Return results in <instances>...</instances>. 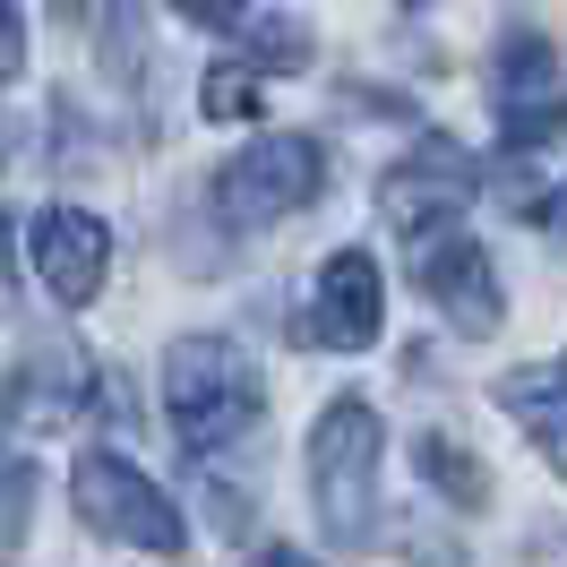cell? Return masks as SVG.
Returning <instances> with one entry per match:
<instances>
[{
  "label": "cell",
  "instance_id": "obj_6",
  "mask_svg": "<svg viewBox=\"0 0 567 567\" xmlns=\"http://www.w3.org/2000/svg\"><path fill=\"white\" fill-rule=\"evenodd\" d=\"M491 112H498V146L507 155H542V146H559L567 130V78H559V52L550 35H498L491 52Z\"/></svg>",
  "mask_w": 567,
  "mask_h": 567
},
{
  "label": "cell",
  "instance_id": "obj_3",
  "mask_svg": "<svg viewBox=\"0 0 567 567\" xmlns=\"http://www.w3.org/2000/svg\"><path fill=\"white\" fill-rule=\"evenodd\" d=\"M327 189V155L319 138H258L249 155H233L224 173H215V215H224V233H267L284 215H301L310 198Z\"/></svg>",
  "mask_w": 567,
  "mask_h": 567
},
{
  "label": "cell",
  "instance_id": "obj_15",
  "mask_svg": "<svg viewBox=\"0 0 567 567\" xmlns=\"http://www.w3.org/2000/svg\"><path fill=\"white\" fill-rule=\"evenodd\" d=\"M27 498H35V464L18 456V464H9V550L27 542Z\"/></svg>",
  "mask_w": 567,
  "mask_h": 567
},
{
  "label": "cell",
  "instance_id": "obj_7",
  "mask_svg": "<svg viewBox=\"0 0 567 567\" xmlns=\"http://www.w3.org/2000/svg\"><path fill=\"white\" fill-rule=\"evenodd\" d=\"M27 258H35L43 292H52L61 310H78V301H95V292H104L112 233H104V215H86V207H43L35 233H27Z\"/></svg>",
  "mask_w": 567,
  "mask_h": 567
},
{
  "label": "cell",
  "instance_id": "obj_1",
  "mask_svg": "<svg viewBox=\"0 0 567 567\" xmlns=\"http://www.w3.org/2000/svg\"><path fill=\"white\" fill-rule=\"evenodd\" d=\"M164 413H173V439L189 464L224 456L233 439L258 430L267 413V379L249 370V353L233 336H181L164 353Z\"/></svg>",
  "mask_w": 567,
  "mask_h": 567
},
{
  "label": "cell",
  "instance_id": "obj_8",
  "mask_svg": "<svg viewBox=\"0 0 567 567\" xmlns=\"http://www.w3.org/2000/svg\"><path fill=\"white\" fill-rule=\"evenodd\" d=\"M379 310H388V284H379V258L370 249H336L319 267V310H310V336L336 344V353H361L379 344Z\"/></svg>",
  "mask_w": 567,
  "mask_h": 567
},
{
  "label": "cell",
  "instance_id": "obj_11",
  "mask_svg": "<svg viewBox=\"0 0 567 567\" xmlns=\"http://www.w3.org/2000/svg\"><path fill=\"white\" fill-rule=\"evenodd\" d=\"M498 404L525 422V439L542 447V464L567 482V353L533 361V370H507V379H498Z\"/></svg>",
  "mask_w": 567,
  "mask_h": 567
},
{
  "label": "cell",
  "instance_id": "obj_5",
  "mask_svg": "<svg viewBox=\"0 0 567 567\" xmlns=\"http://www.w3.org/2000/svg\"><path fill=\"white\" fill-rule=\"evenodd\" d=\"M404 276L447 310V327H464V336H498V267H491V249L473 241L456 215L404 224Z\"/></svg>",
  "mask_w": 567,
  "mask_h": 567
},
{
  "label": "cell",
  "instance_id": "obj_9",
  "mask_svg": "<svg viewBox=\"0 0 567 567\" xmlns=\"http://www.w3.org/2000/svg\"><path fill=\"white\" fill-rule=\"evenodd\" d=\"M473 155H464L456 138H422L404 164H395L388 181H379V207L395 215V224H430V215H464V198H473Z\"/></svg>",
  "mask_w": 567,
  "mask_h": 567
},
{
  "label": "cell",
  "instance_id": "obj_13",
  "mask_svg": "<svg viewBox=\"0 0 567 567\" xmlns=\"http://www.w3.org/2000/svg\"><path fill=\"white\" fill-rule=\"evenodd\" d=\"M198 112H207V121H258V112H267L258 61H215V70L198 78Z\"/></svg>",
  "mask_w": 567,
  "mask_h": 567
},
{
  "label": "cell",
  "instance_id": "obj_12",
  "mask_svg": "<svg viewBox=\"0 0 567 567\" xmlns=\"http://www.w3.org/2000/svg\"><path fill=\"white\" fill-rule=\"evenodd\" d=\"M413 464H422V482H430V491H447L456 507H482V498H491V464H482V456H464L447 430H422V439H413Z\"/></svg>",
  "mask_w": 567,
  "mask_h": 567
},
{
  "label": "cell",
  "instance_id": "obj_18",
  "mask_svg": "<svg viewBox=\"0 0 567 567\" xmlns=\"http://www.w3.org/2000/svg\"><path fill=\"white\" fill-rule=\"evenodd\" d=\"M542 224H550V233L567 241V189H550V198H542Z\"/></svg>",
  "mask_w": 567,
  "mask_h": 567
},
{
  "label": "cell",
  "instance_id": "obj_2",
  "mask_svg": "<svg viewBox=\"0 0 567 567\" xmlns=\"http://www.w3.org/2000/svg\"><path fill=\"white\" fill-rule=\"evenodd\" d=\"M379 464H388V439H379V413L361 395H336L310 430V498L336 542H370L379 525Z\"/></svg>",
  "mask_w": 567,
  "mask_h": 567
},
{
  "label": "cell",
  "instance_id": "obj_14",
  "mask_svg": "<svg viewBox=\"0 0 567 567\" xmlns=\"http://www.w3.org/2000/svg\"><path fill=\"white\" fill-rule=\"evenodd\" d=\"M241 35H249V61H258V70H310V35H301L292 18H258Z\"/></svg>",
  "mask_w": 567,
  "mask_h": 567
},
{
  "label": "cell",
  "instance_id": "obj_17",
  "mask_svg": "<svg viewBox=\"0 0 567 567\" xmlns=\"http://www.w3.org/2000/svg\"><path fill=\"white\" fill-rule=\"evenodd\" d=\"M181 18H198V27H241V0H173Z\"/></svg>",
  "mask_w": 567,
  "mask_h": 567
},
{
  "label": "cell",
  "instance_id": "obj_10",
  "mask_svg": "<svg viewBox=\"0 0 567 567\" xmlns=\"http://www.w3.org/2000/svg\"><path fill=\"white\" fill-rule=\"evenodd\" d=\"M86 388H95V379H86V353H78V344H61V336H52V344H27L18 370H9V422L18 430L70 422L78 404H86Z\"/></svg>",
  "mask_w": 567,
  "mask_h": 567
},
{
  "label": "cell",
  "instance_id": "obj_4",
  "mask_svg": "<svg viewBox=\"0 0 567 567\" xmlns=\"http://www.w3.org/2000/svg\"><path fill=\"white\" fill-rule=\"evenodd\" d=\"M70 498H78V516L104 533V542H130V550H155V559H173L181 542H189L181 507L155 491L130 456H112V447H86V456H78Z\"/></svg>",
  "mask_w": 567,
  "mask_h": 567
},
{
  "label": "cell",
  "instance_id": "obj_16",
  "mask_svg": "<svg viewBox=\"0 0 567 567\" xmlns=\"http://www.w3.org/2000/svg\"><path fill=\"white\" fill-rule=\"evenodd\" d=\"M0 70H9V78L27 70V9H18V0L0 9Z\"/></svg>",
  "mask_w": 567,
  "mask_h": 567
}]
</instances>
